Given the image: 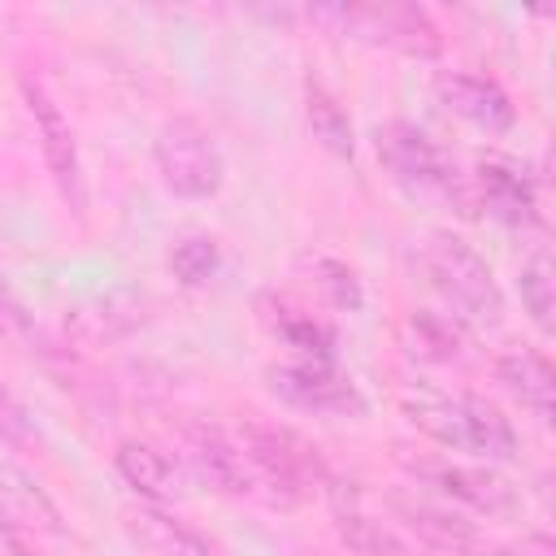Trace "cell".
Listing matches in <instances>:
<instances>
[{
    "mask_svg": "<svg viewBox=\"0 0 556 556\" xmlns=\"http://www.w3.org/2000/svg\"><path fill=\"white\" fill-rule=\"evenodd\" d=\"M404 417L430 434L434 443L452 452H473L486 460H508L517 452V430L513 421L486 404L482 395L469 391H439V387H413L400 395Z\"/></svg>",
    "mask_w": 556,
    "mask_h": 556,
    "instance_id": "6da1fadb",
    "label": "cell"
},
{
    "mask_svg": "<svg viewBox=\"0 0 556 556\" xmlns=\"http://www.w3.org/2000/svg\"><path fill=\"white\" fill-rule=\"evenodd\" d=\"M421 269L430 287L456 308V317L473 326H500L504 321V295L491 274V265L452 230H434L421 239Z\"/></svg>",
    "mask_w": 556,
    "mask_h": 556,
    "instance_id": "7a4b0ae2",
    "label": "cell"
},
{
    "mask_svg": "<svg viewBox=\"0 0 556 556\" xmlns=\"http://www.w3.org/2000/svg\"><path fill=\"white\" fill-rule=\"evenodd\" d=\"M152 161H156L161 182L182 200H208V195H217V187L226 178L222 148L208 135V126H200L195 117H169L156 130Z\"/></svg>",
    "mask_w": 556,
    "mask_h": 556,
    "instance_id": "3957f363",
    "label": "cell"
},
{
    "mask_svg": "<svg viewBox=\"0 0 556 556\" xmlns=\"http://www.w3.org/2000/svg\"><path fill=\"white\" fill-rule=\"evenodd\" d=\"M374 143H378V161L391 169V178L404 191H413L421 200H456V204H465V191H460L452 156L426 130H417L413 122H387V126H378Z\"/></svg>",
    "mask_w": 556,
    "mask_h": 556,
    "instance_id": "277c9868",
    "label": "cell"
},
{
    "mask_svg": "<svg viewBox=\"0 0 556 556\" xmlns=\"http://www.w3.org/2000/svg\"><path fill=\"white\" fill-rule=\"evenodd\" d=\"M239 447H243L256 482L261 486H274V500L278 504H295L308 491V482L321 473L317 469V456L291 430H278V426H265V421H243Z\"/></svg>",
    "mask_w": 556,
    "mask_h": 556,
    "instance_id": "5b68a950",
    "label": "cell"
},
{
    "mask_svg": "<svg viewBox=\"0 0 556 556\" xmlns=\"http://www.w3.org/2000/svg\"><path fill=\"white\" fill-rule=\"evenodd\" d=\"M269 391L304 413H326V417H361L365 400L348 374L334 369V361H291L269 369Z\"/></svg>",
    "mask_w": 556,
    "mask_h": 556,
    "instance_id": "8992f818",
    "label": "cell"
},
{
    "mask_svg": "<svg viewBox=\"0 0 556 556\" xmlns=\"http://www.w3.org/2000/svg\"><path fill=\"white\" fill-rule=\"evenodd\" d=\"M178 447H182L187 469H191L204 486H213V491H222V495H256L261 482H256V473H252V465H248L239 439H230L222 426L191 421V426H182Z\"/></svg>",
    "mask_w": 556,
    "mask_h": 556,
    "instance_id": "52a82bcc",
    "label": "cell"
},
{
    "mask_svg": "<svg viewBox=\"0 0 556 556\" xmlns=\"http://www.w3.org/2000/svg\"><path fill=\"white\" fill-rule=\"evenodd\" d=\"M26 104H30V117H35V135H39V148H43V161L52 169V182L61 187V195L83 208V174H78V143H74V130H70V117L61 113V104L48 96V87L39 78H26Z\"/></svg>",
    "mask_w": 556,
    "mask_h": 556,
    "instance_id": "ba28073f",
    "label": "cell"
},
{
    "mask_svg": "<svg viewBox=\"0 0 556 556\" xmlns=\"http://www.w3.org/2000/svg\"><path fill=\"white\" fill-rule=\"evenodd\" d=\"M413 473L426 482V486H434L439 495H447V500H456V504H469V508H478V513H486V517H508V513H517V491H513V482L508 478H500L495 469H486V465H456V460H426V465H413Z\"/></svg>",
    "mask_w": 556,
    "mask_h": 556,
    "instance_id": "9c48e42d",
    "label": "cell"
},
{
    "mask_svg": "<svg viewBox=\"0 0 556 556\" xmlns=\"http://www.w3.org/2000/svg\"><path fill=\"white\" fill-rule=\"evenodd\" d=\"M439 100H443L447 113L473 122L478 130L504 135L513 126V100L491 78H478V74H443L439 78Z\"/></svg>",
    "mask_w": 556,
    "mask_h": 556,
    "instance_id": "30bf717a",
    "label": "cell"
},
{
    "mask_svg": "<svg viewBox=\"0 0 556 556\" xmlns=\"http://www.w3.org/2000/svg\"><path fill=\"white\" fill-rule=\"evenodd\" d=\"M326 17H343V26H356L382 43H395L404 52H434V26L413 4H382V9H326Z\"/></svg>",
    "mask_w": 556,
    "mask_h": 556,
    "instance_id": "8fae6325",
    "label": "cell"
},
{
    "mask_svg": "<svg viewBox=\"0 0 556 556\" xmlns=\"http://www.w3.org/2000/svg\"><path fill=\"white\" fill-rule=\"evenodd\" d=\"M495 382H500L521 408H530L539 421H552L556 374H552V365H547L543 352H530V348H521V352H504V356L495 361Z\"/></svg>",
    "mask_w": 556,
    "mask_h": 556,
    "instance_id": "7c38bea8",
    "label": "cell"
},
{
    "mask_svg": "<svg viewBox=\"0 0 556 556\" xmlns=\"http://www.w3.org/2000/svg\"><path fill=\"white\" fill-rule=\"evenodd\" d=\"M0 517L13 526H26V530H48V534L65 530L61 508L48 500V491L13 465H0Z\"/></svg>",
    "mask_w": 556,
    "mask_h": 556,
    "instance_id": "4fadbf2b",
    "label": "cell"
},
{
    "mask_svg": "<svg viewBox=\"0 0 556 556\" xmlns=\"http://www.w3.org/2000/svg\"><path fill=\"white\" fill-rule=\"evenodd\" d=\"M478 191H482L486 213H495V217L508 222V226H530V222L539 217L534 187H530V178L517 174L513 165H500V161L478 165Z\"/></svg>",
    "mask_w": 556,
    "mask_h": 556,
    "instance_id": "5bb4252c",
    "label": "cell"
},
{
    "mask_svg": "<svg viewBox=\"0 0 556 556\" xmlns=\"http://www.w3.org/2000/svg\"><path fill=\"white\" fill-rule=\"evenodd\" d=\"M126 526H130V534H135L139 543H148V547L161 552V556H217L208 539H200L191 526H182L178 517H165V513H156V508L130 513Z\"/></svg>",
    "mask_w": 556,
    "mask_h": 556,
    "instance_id": "9a60e30c",
    "label": "cell"
},
{
    "mask_svg": "<svg viewBox=\"0 0 556 556\" xmlns=\"http://www.w3.org/2000/svg\"><path fill=\"white\" fill-rule=\"evenodd\" d=\"M304 117H308L313 139H317L326 152H334V156H348V161H352L356 139H352L348 109L334 100V91H326L321 83H308V91H304Z\"/></svg>",
    "mask_w": 556,
    "mask_h": 556,
    "instance_id": "2e32d148",
    "label": "cell"
},
{
    "mask_svg": "<svg viewBox=\"0 0 556 556\" xmlns=\"http://www.w3.org/2000/svg\"><path fill=\"white\" fill-rule=\"evenodd\" d=\"M113 465H117V473L126 478V486H135V491L148 495V500H165V495L174 491V465H169L156 447H148V443H135V439L117 443Z\"/></svg>",
    "mask_w": 556,
    "mask_h": 556,
    "instance_id": "e0dca14e",
    "label": "cell"
},
{
    "mask_svg": "<svg viewBox=\"0 0 556 556\" xmlns=\"http://www.w3.org/2000/svg\"><path fill=\"white\" fill-rule=\"evenodd\" d=\"M521 304H526L530 321L543 334L556 330V269H552V256L547 252H534L521 265Z\"/></svg>",
    "mask_w": 556,
    "mask_h": 556,
    "instance_id": "ac0fdd59",
    "label": "cell"
},
{
    "mask_svg": "<svg viewBox=\"0 0 556 556\" xmlns=\"http://www.w3.org/2000/svg\"><path fill=\"white\" fill-rule=\"evenodd\" d=\"M78 321H91L87 339H117L143 321V300L130 291H113V295L96 300V308H83Z\"/></svg>",
    "mask_w": 556,
    "mask_h": 556,
    "instance_id": "d6986e66",
    "label": "cell"
},
{
    "mask_svg": "<svg viewBox=\"0 0 556 556\" xmlns=\"http://www.w3.org/2000/svg\"><path fill=\"white\" fill-rule=\"evenodd\" d=\"M217 265H222V252L208 235H191V239L174 243V252H169V274L182 287H204L217 274Z\"/></svg>",
    "mask_w": 556,
    "mask_h": 556,
    "instance_id": "ffe728a7",
    "label": "cell"
},
{
    "mask_svg": "<svg viewBox=\"0 0 556 556\" xmlns=\"http://www.w3.org/2000/svg\"><path fill=\"white\" fill-rule=\"evenodd\" d=\"M313 282H317V291H321L334 308H343V313H356V308L365 304L361 278L352 274V265H343V261H334V256H313Z\"/></svg>",
    "mask_w": 556,
    "mask_h": 556,
    "instance_id": "44dd1931",
    "label": "cell"
},
{
    "mask_svg": "<svg viewBox=\"0 0 556 556\" xmlns=\"http://www.w3.org/2000/svg\"><path fill=\"white\" fill-rule=\"evenodd\" d=\"M274 330L287 339V348L300 352V361H334V352H330V334H326L313 317H304V313H287V308H282V317L274 321Z\"/></svg>",
    "mask_w": 556,
    "mask_h": 556,
    "instance_id": "7402d4cb",
    "label": "cell"
},
{
    "mask_svg": "<svg viewBox=\"0 0 556 556\" xmlns=\"http://www.w3.org/2000/svg\"><path fill=\"white\" fill-rule=\"evenodd\" d=\"M0 439H4V443H17V447H26V443L39 439L35 417L26 413V404H22L4 382H0Z\"/></svg>",
    "mask_w": 556,
    "mask_h": 556,
    "instance_id": "603a6c76",
    "label": "cell"
},
{
    "mask_svg": "<svg viewBox=\"0 0 556 556\" xmlns=\"http://www.w3.org/2000/svg\"><path fill=\"white\" fill-rule=\"evenodd\" d=\"M482 556H547V552H530L526 543H521V547H491V543H486Z\"/></svg>",
    "mask_w": 556,
    "mask_h": 556,
    "instance_id": "cb8c5ba5",
    "label": "cell"
}]
</instances>
